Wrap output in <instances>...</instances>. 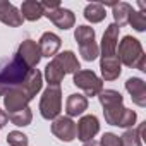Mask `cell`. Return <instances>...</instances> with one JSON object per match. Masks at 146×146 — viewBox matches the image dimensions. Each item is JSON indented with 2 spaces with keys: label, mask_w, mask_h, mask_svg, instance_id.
I'll use <instances>...</instances> for the list:
<instances>
[{
  "label": "cell",
  "mask_w": 146,
  "mask_h": 146,
  "mask_svg": "<svg viewBox=\"0 0 146 146\" xmlns=\"http://www.w3.org/2000/svg\"><path fill=\"white\" fill-rule=\"evenodd\" d=\"M64 76H65V72L60 69V65H58L55 60H52V62L45 67V79H46L48 86H60Z\"/></svg>",
  "instance_id": "21"
},
{
  "label": "cell",
  "mask_w": 146,
  "mask_h": 146,
  "mask_svg": "<svg viewBox=\"0 0 146 146\" xmlns=\"http://www.w3.org/2000/svg\"><path fill=\"white\" fill-rule=\"evenodd\" d=\"M84 110H88V98L84 95L74 93V95H69L67 102H65V113L67 117H78L83 115Z\"/></svg>",
  "instance_id": "16"
},
{
  "label": "cell",
  "mask_w": 146,
  "mask_h": 146,
  "mask_svg": "<svg viewBox=\"0 0 146 146\" xmlns=\"http://www.w3.org/2000/svg\"><path fill=\"white\" fill-rule=\"evenodd\" d=\"M31 69L14 53L11 58L0 62V96H4L9 90L19 86Z\"/></svg>",
  "instance_id": "2"
},
{
  "label": "cell",
  "mask_w": 146,
  "mask_h": 146,
  "mask_svg": "<svg viewBox=\"0 0 146 146\" xmlns=\"http://www.w3.org/2000/svg\"><path fill=\"white\" fill-rule=\"evenodd\" d=\"M117 46H119L117 58H119L120 64H124L127 67H132V69H137L141 72L146 70V65H144L146 55L143 52V46H141L139 40H136V38L127 35V36L122 38V41Z\"/></svg>",
  "instance_id": "3"
},
{
  "label": "cell",
  "mask_w": 146,
  "mask_h": 146,
  "mask_svg": "<svg viewBox=\"0 0 146 146\" xmlns=\"http://www.w3.org/2000/svg\"><path fill=\"white\" fill-rule=\"evenodd\" d=\"M100 131V122L95 115H83L78 122V139L83 143L93 141Z\"/></svg>",
  "instance_id": "11"
},
{
  "label": "cell",
  "mask_w": 146,
  "mask_h": 146,
  "mask_svg": "<svg viewBox=\"0 0 146 146\" xmlns=\"http://www.w3.org/2000/svg\"><path fill=\"white\" fill-rule=\"evenodd\" d=\"M74 84L84 91V96H98L103 91V81L93 70L86 69H79L78 72H74Z\"/></svg>",
  "instance_id": "5"
},
{
  "label": "cell",
  "mask_w": 146,
  "mask_h": 146,
  "mask_svg": "<svg viewBox=\"0 0 146 146\" xmlns=\"http://www.w3.org/2000/svg\"><path fill=\"white\" fill-rule=\"evenodd\" d=\"M98 100L103 107V115H105V122L110 125H117V127H124V129H131L136 124V112L125 108L124 98L119 91L115 90H105L98 95Z\"/></svg>",
  "instance_id": "1"
},
{
  "label": "cell",
  "mask_w": 146,
  "mask_h": 146,
  "mask_svg": "<svg viewBox=\"0 0 146 146\" xmlns=\"http://www.w3.org/2000/svg\"><path fill=\"white\" fill-rule=\"evenodd\" d=\"M107 12H105V7L103 4H98V2H93V4H88L86 9H84V19L90 21L91 24H96V23H102L105 19Z\"/></svg>",
  "instance_id": "22"
},
{
  "label": "cell",
  "mask_w": 146,
  "mask_h": 146,
  "mask_svg": "<svg viewBox=\"0 0 146 146\" xmlns=\"http://www.w3.org/2000/svg\"><path fill=\"white\" fill-rule=\"evenodd\" d=\"M43 16L46 19H50L58 29H70V28H74V24H76L74 12L69 11V9H64L62 5L55 7V9H43Z\"/></svg>",
  "instance_id": "7"
},
{
  "label": "cell",
  "mask_w": 146,
  "mask_h": 146,
  "mask_svg": "<svg viewBox=\"0 0 146 146\" xmlns=\"http://www.w3.org/2000/svg\"><path fill=\"white\" fill-rule=\"evenodd\" d=\"M21 16L26 21H38L40 17H43V7L41 2H36V0H26L21 5Z\"/></svg>",
  "instance_id": "19"
},
{
  "label": "cell",
  "mask_w": 146,
  "mask_h": 146,
  "mask_svg": "<svg viewBox=\"0 0 146 146\" xmlns=\"http://www.w3.org/2000/svg\"><path fill=\"white\" fill-rule=\"evenodd\" d=\"M146 122H141L136 129H127L122 136H120V143L122 146H143V132H144Z\"/></svg>",
  "instance_id": "18"
},
{
  "label": "cell",
  "mask_w": 146,
  "mask_h": 146,
  "mask_svg": "<svg viewBox=\"0 0 146 146\" xmlns=\"http://www.w3.org/2000/svg\"><path fill=\"white\" fill-rule=\"evenodd\" d=\"M16 55H17L29 69H35V67L40 64V60H41V52H40L38 43H36L35 40H29V38L24 40V41L19 45Z\"/></svg>",
  "instance_id": "8"
},
{
  "label": "cell",
  "mask_w": 146,
  "mask_h": 146,
  "mask_svg": "<svg viewBox=\"0 0 146 146\" xmlns=\"http://www.w3.org/2000/svg\"><path fill=\"white\" fill-rule=\"evenodd\" d=\"M9 120L14 124V125H19V127H24V125H29L31 120H33V113H31V108L26 107L19 112H12V113H7Z\"/></svg>",
  "instance_id": "23"
},
{
  "label": "cell",
  "mask_w": 146,
  "mask_h": 146,
  "mask_svg": "<svg viewBox=\"0 0 146 146\" xmlns=\"http://www.w3.org/2000/svg\"><path fill=\"white\" fill-rule=\"evenodd\" d=\"M112 9H113V19H115L113 24H117L119 28L129 24V16L132 12V7L127 2H113Z\"/></svg>",
  "instance_id": "20"
},
{
  "label": "cell",
  "mask_w": 146,
  "mask_h": 146,
  "mask_svg": "<svg viewBox=\"0 0 146 146\" xmlns=\"http://www.w3.org/2000/svg\"><path fill=\"white\" fill-rule=\"evenodd\" d=\"M119 31H120V28H119L117 24H113V23L108 24V28L105 29L103 38H102V46H100L102 57H115V55H117Z\"/></svg>",
  "instance_id": "10"
},
{
  "label": "cell",
  "mask_w": 146,
  "mask_h": 146,
  "mask_svg": "<svg viewBox=\"0 0 146 146\" xmlns=\"http://www.w3.org/2000/svg\"><path fill=\"white\" fill-rule=\"evenodd\" d=\"M60 45H62V40L55 35V33H43L40 41H38V46H40V52H41V57H55L57 52L60 50Z\"/></svg>",
  "instance_id": "14"
},
{
  "label": "cell",
  "mask_w": 146,
  "mask_h": 146,
  "mask_svg": "<svg viewBox=\"0 0 146 146\" xmlns=\"http://www.w3.org/2000/svg\"><path fill=\"white\" fill-rule=\"evenodd\" d=\"M53 60L60 65V69L65 72V74H74V72H78V70L81 69L76 53L70 52V50H65V52L57 53V55L53 57Z\"/></svg>",
  "instance_id": "17"
},
{
  "label": "cell",
  "mask_w": 146,
  "mask_h": 146,
  "mask_svg": "<svg viewBox=\"0 0 146 146\" xmlns=\"http://www.w3.org/2000/svg\"><path fill=\"white\" fill-rule=\"evenodd\" d=\"M129 24H131L136 31L143 33V31L146 29V12L132 11V12H131V16H129Z\"/></svg>",
  "instance_id": "25"
},
{
  "label": "cell",
  "mask_w": 146,
  "mask_h": 146,
  "mask_svg": "<svg viewBox=\"0 0 146 146\" xmlns=\"http://www.w3.org/2000/svg\"><path fill=\"white\" fill-rule=\"evenodd\" d=\"M120 65H122V64L119 62L117 55H115V57H102V60H100L102 78H103L105 81H115V79L120 76V72H122Z\"/></svg>",
  "instance_id": "15"
},
{
  "label": "cell",
  "mask_w": 146,
  "mask_h": 146,
  "mask_svg": "<svg viewBox=\"0 0 146 146\" xmlns=\"http://www.w3.org/2000/svg\"><path fill=\"white\" fill-rule=\"evenodd\" d=\"M7 143L11 146H28L29 141H28V136L23 134L21 131H11L7 134Z\"/></svg>",
  "instance_id": "27"
},
{
  "label": "cell",
  "mask_w": 146,
  "mask_h": 146,
  "mask_svg": "<svg viewBox=\"0 0 146 146\" xmlns=\"http://www.w3.org/2000/svg\"><path fill=\"white\" fill-rule=\"evenodd\" d=\"M52 132L60 141L70 143L78 137V124L70 117H57L52 122Z\"/></svg>",
  "instance_id": "6"
},
{
  "label": "cell",
  "mask_w": 146,
  "mask_h": 146,
  "mask_svg": "<svg viewBox=\"0 0 146 146\" xmlns=\"http://www.w3.org/2000/svg\"><path fill=\"white\" fill-rule=\"evenodd\" d=\"M0 21L7 26H11V28H19L24 19H23L17 7H14L11 2L0 0Z\"/></svg>",
  "instance_id": "13"
},
{
  "label": "cell",
  "mask_w": 146,
  "mask_h": 146,
  "mask_svg": "<svg viewBox=\"0 0 146 146\" xmlns=\"http://www.w3.org/2000/svg\"><path fill=\"white\" fill-rule=\"evenodd\" d=\"M9 122V117H7V112H4L2 108H0V129H2L5 124Z\"/></svg>",
  "instance_id": "29"
},
{
  "label": "cell",
  "mask_w": 146,
  "mask_h": 146,
  "mask_svg": "<svg viewBox=\"0 0 146 146\" xmlns=\"http://www.w3.org/2000/svg\"><path fill=\"white\" fill-rule=\"evenodd\" d=\"M100 146H122L120 137L115 136L113 132H105L100 139Z\"/></svg>",
  "instance_id": "28"
},
{
  "label": "cell",
  "mask_w": 146,
  "mask_h": 146,
  "mask_svg": "<svg viewBox=\"0 0 146 146\" xmlns=\"http://www.w3.org/2000/svg\"><path fill=\"white\" fill-rule=\"evenodd\" d=\"M74 38L76 41L81 45H88V43H93L95 41V29L90 28V26H78L76 31H74Z\"/></svg>",
  "instance_id": "24"
},
{
  "label": "cell",
  "mask_w": 146,
  "mask_h": 146,
  "mask_svg": "<svg viewBox=\"0 0 146 146\" xmlns=\"http://www.w3.org/2000/svg\"><path fill=\"white\" fill-rule=\"evenodd\" d=\"M83 146H100V143H96V141H88V143H84Z\"/></svg>",
  "instance_id": "30"
},
{
  "label": "cell",
  "mask_w": 146,
  "mask_h": 146,
  "mask_svg": "<svg viewBox=\"0 0 146 146\" xmlns=\"http://www.w3.org/2000/svg\"><path fill=\"white\" fill-rule=\"evenodd\" d=\"M31 102V98L28 96V93L19 86L9 90L5 95H4V105L7 108V113H12V112H19L23 108L28 107V103Z\"/></svg>",
  "instance_id": "9"
},
{
  "label": "cell",
  "mask_w": 146,
  "mask_h": 146,
  "mask_svg": "<svg viewBox=\"0 0 146 146\" xmlns=\"http://www.w3.org/2000/svg\"><path fill=\"white\" fill-rule=\"evenodd\" d=\"M125 90L131 95V100L137 107H146V83L139 78H129L125 81Z\"/></svg>",
  "instance_id": "12"
},
{
  "label": "cell",
  "mask_w": 146,
  "mask_h": 146,
  "mask_svg": "<svg viewBox=\"0 0 146 146\" xmlns=\"http://www.w3.org/2000/svg\"><path fill=\"white\" fill-rule=\"evenodd\" d=\"M62 112V90L60 86H48L40 100V113L46 120H55Z\"/></svg>",
  "instance_id": "4"
},
{
  "label": "cell",
  "mask_w": 146,
  "mask_h": 146,
  "mask_svg": "<svg viewBox=\"0 0 146 146\" xmlns=\"http://www.w3.org/2000/svg\"><path fill=\"white\" fill-rule=\"evenodd\" d=\"M79 53L83 55V58H84L86 62H93V60L98 58V55H100V46L96 45V41L88 43V45H81V46H79Z\"/></svg>",
  "instance_id": "26"
}]
</instances>
